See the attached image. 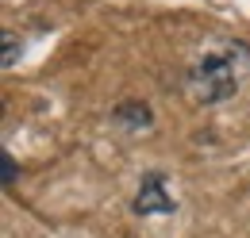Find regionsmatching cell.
Here are the masks:
<instances>
[{"label":"cell","mask_w":250,"mask_h":238,"mask_svg":"<svg viewBox=\"0 0 250 238\" xmlns=\"http://www.w3.org/2000/svg\"><path fill=\"white\" fill-rule=\"evenodd\" d=\"M235 89H239V69L227 54H208L188 73V92L200 104H219V100L235 96Z\"/></svg>","instance_id":"1"},{"label":"cell","mask_w":250,"mask_h":238,"mask_svg":"<svg viewBox=\"0 0 250 238\" xmlns=\"http://www.w3.org/2000/svg\"><path fill=\"white\" fill-rule=\"evenodd\" d=\"M135 211L139 215H154V211H173V196L166 192V180L162 173H146L139 184V196H135Z\"/></svg>","instance_id":"2"},{"label":"cell","mask_w":250,"mask_h":238,"mask_svg":"<svg viewBox=\"0 0 250 238\" xmlns=\"http://www.w3.org/2000/svg\"><path fill=\"white\" fill-rule=\"evenodd\" d=\"M116 123H131V127H146L150 123V108L139 104V100H127L124 108L116 112Z\"/></svg>","instance_id":"3"},{"label":"cell","mask_w":250,"mask_h":238,"mask_svg":"<svg viewBox=\"0 0 250 238\" xmlns=\"http://www.w3.org/2000/svg\"><path fill=\"white\" fill-rule=\"evenodd\" d=\"M16 54H20V39L12 31H4V65H16Z\"/></svg>","instance_id":"4"},{"label":"cell","mask_w":250,"mask_h":238,"mask_svg":"<svg viewBox=\"0 0 250 238\" xmlns=\"http://www.w3.org/2000/svg\"><path fill=\"white\" fill-rule=\"evenodd\" d=\"M0 161H4V184H12V180H16V161H12L8 154H4Z\"/></svg>","instance_id":"5"}]
</instances>
